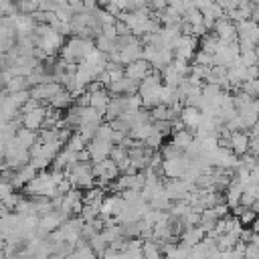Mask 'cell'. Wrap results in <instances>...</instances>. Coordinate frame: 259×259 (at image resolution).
Instances as JSON below:
<instances>
[{
    "label": "cell",
    "instance_id": "1",
    "mask_svg": "<svg viewBox=\"0 0 259 259\" xmlns=\"http://www.w3.org/2000/svg\"><path fill=\"white\" fill-rule=\"evenodd\" d=\"M93 49H95L93 40L81 38V36H69L59 51V59L65 63H71V65H79L87 57V53Z\"/></svg>",
    "mask_w": 259,
    "mask_h": 259
},
{
    "label": "cell",
    "instance_id": "2",
    "mask_svg": "<svg viewBox=\"0 0 259 259\" xmlns=\"http://www.w3.org/2000/svg\"><path fill=\"white\" fill-rule=\"evenodd\" d=\"M63 42H65V38L55 28H51L49 24H36V28H34V45L47 57H59V51H61Z\"/></svg>",
    "mask_w": 259,
    "mask_h": 259
},
{
    "label": "cell",
    "instance_id": "3",
    "mask_svg": "<svg viewBox=\"0 0 259 259\" xmlns=\"http://www.w3.org/2000/svg\"><path fill=\"white\" fill-rule=\"evenodd\" d=\"M160 89H162V77L160 73L152 71L140 85H138V95L142 99V107L144 109H154L160 105Z\"/></svg>",
    "mask_w": 259,
    "mask_h": 259
},
{
    "label": "cell",
    "instance_id": "4",
    "mask_svg": "<svg viewBox=\"0 0 259 259\" xmlns=\"http://www.w3.org/2000/svg\"><path fill=\"white\" fill-rule=\"evenodd\" d=\"M65 176L69 178L71 186L77 188V190H89L95 186V176L91 172V162H79L75 164L71 170L65 172Z\"/></svg>",
    "mask_w": 259,
    "mask_h": 259
},
{
    "label": "cell",
    "instance_id": "5",
    "mask_svg": "<svg viewBox=\"0 0 259 259\" xmlns=\"http://www.w3.org/2000/svg\"><path fill=\"white\" fill-rule=\"evenodd\" d=\"M239 47L237 42H221L217 53L212 55V67H225L229 69L237 59H239Z\"/></svg>",
    "mask_w": 259,
    "mask_h": 259
},
{
    "label": "cell",
    "instance_id": "6",
    "mask_svg": "<svg viewBox=\"0 0 259 259\" xmlns=\"http://www.w3.org/2000/svg\"><path fill=\"white\" fill-rule=\"evenodd\" d=\"M190 158L186 156V154H182V156H178V158H172V160H164L162 162V174H164V178H168V180H178V178H182L184 176V172L190 168Z\"/></svg>",
    "mask_w": 259,
    "mask_h": 259
},
{
    "label": "cell",
    "instance_id": "7",
    "mask_svg": "<svg viewBox=\"0 0 259 259\" xmlns=\"http://www.w3.org/2000/svg\"><path fill=\"white\" fill-rule=\"evenodd\" d=\"M196 51H198V38H194V36H180L174 42V49H172L174 59H180V61H186V63H190L194 59Z\"/></svg>",
    "mask_w": 259,
    "mask_h": 259
},
{
    "label": "cell",
    "instance_id": "8",
    "mask_svg": "<svg viewBox=\"0 0 259 259\" xmlns=\"http://www.w3.org/2000/svg\"><path fill=\"white\" fill-rule=\"evenodd\" d=\"M125 210V200L119 194H107L101 202L99 217L101 219H117Z\"/></svg>",
    "mask_w": 259,
    "mask_h": 259
},
{
    "label": "cell",
    "instance_id": "9",
    "mask_svg": "<svg viewBox=\"0 0 259 259\" xmlns=\"http://www.w3.org/2000/svg\"><path fill=\"white\" fill-rule=\"evenodd\" d=\"M47 117V107H36L30 111H20V127H26L30 132H40Z\"/></svg>",
    "mask_w": 259,
    "mask_h": 259
},
{
    "label": "cell",
    "instance_id": "10",
    "mask_svg": "<svg viewBox=\"0 0 259 259\" xmlns=\"http://www.w3.org/2000/svg\"><path fill=\"white\" fill-rule=\"evenodd\" d=\"M212 34H214L221 42H237V26H235V22H231L227 16H223L221 20L214 22Z\"/></svg>",
    "mask_w": 259,
    "mask_h": 259
},
{
    "label": "cell",
    "instance_id": "11",
    "mask_svg": "<svg viewBox=\"0 0 259 259\" xmlns=\"http://www.w3.org/2000/svg\"><path fill=\"white\" fill-rule=\"evenodd\" d=\"M63 87L59 85V83H47V85H36V87H30L28 91H30V99H34V101H38L42 107H47L49 105V101L61 91Z\"/></svg>",
    "mask_w": 259,
    "mask_h": 259
},
{
    "label": "cell",
    "instance_id": "12",
    "mask_svg": "<svg viewBox=\"0 0 259 259\" xmlns=\"http://www.w3.org/2000/svg\"><path fill=\"white\" fill-rule=\"evenodd\" d=\"M87 154H89V160H91V164H95V162H103V160H107L109 158V154H111V150H113V144H109V142H101V140H91L89 144H87Z\"/></svg>",
    "mask_w": 259,
    "mask_h": 259
},
{
    "label": "cell",
    "instance_id": "13",
    "mask_svg": "<svg viewBox=\"0 0 259 259\" xmlns=\"http://www.w3.org/2000/svg\"><path fill=\"white\" fill-rule=\"evenodd\" d=\"M123 73H125L127 79H132V81H136V83H142V81L152 73V65H150L148 61L140 59V61H136V63H132V65H127V67H123Z\"/></svg>",
    "mask_w": 259,
    "mask_h": 259
},
{
    "label": "cell",
    "instance_id": "14",
    "mask_svg": "<svg viewBox=\"0 0 259 259\" xmlns=\"http://www.w3.org/2000/svg\"><path fill=\"white\" fill-rule=\"evenodd\" d=\"M200 117H202V113L196 109V107H182L180 109V113H178V121H180V125L184 127V130H188V132H196V127H198V123H200Z\"/></svg>",
    "mask_w": 259,
    "mask_h": 259
},
{
    "label": "cell",
    "instance_id": "15",
    "mask_svg": "<svg viewBox=\"0 0 259 259\" xmlns=\"http://www.w3.org/2000/svg\"><path fill=\"white\" fill-rule=\"evenodd\" d=\"M142 51H144V45H142L140 38H136L132 45H127L125 49L119 51V65H121V67H127V65H132V63L140 61V59H142Z\"/></svg>",
    "mask_w": 259,
    "mask_h": 259
},
{
    "label": "cell",
    "instance_id": "16",
    "mask_svg": "<svg viewBox=\"0 0 259 259\" xmlns=\"http://www.w3.org/2000/svg\"><path fill=\"white\" fill-rule=\"evenodd\" d=\"M229 140H231V152L237 158H241V156H245L249 152V140L251 138H249L247 132H231Z\"/></svg>",
    "mask_w": 259,
    "mask_h": 259
},
{
    "label": "cell",
    "instance_id": "17",
    "mask_svg": "<svg viewBox=\"0 0 259 259\" xmlns=\"http://www.w3.org/2000/svg\"><path fill=\"white\" fill-rule=\"evenodd\" d=\"M225 194V204L235 210L237 206H241V194H243V184H239L235 178H231V184L227 186V190L223 192Z\"/></svg>",
    "mask_w": 259,
    "mask_h": 259
},
{
    "label": "cell",
    "instance_id": "18",
    "mask_svg": "<svg viewBox=\"0 0 259 259\" xmlns=\"http://www.w3.org/2000/svg\"><path fill=\"white\" fill-rule=\"evenodd\" d=\"M170 142H172V144H174L178 150L186 152V150L190 148V144L194 142V134L182 127V130H176V132H172V136H170Z\"/></svg>",
    "mask_w": 259,
    "mask_h": 259
},
{
    "label": "cell",
    "instance_id": "19",
    "mask_svg": "<svg viewBox=\"0 0 259 259\" xmlns=\"http://www.w3.org/2000/svg\"><path fill=\"white\" fill-rule=\"evenodd\" d=\"M204 239V233L198 229V227H188V229H184V233L180 235V245H184V247H188V249H192V247H196L200 241Z\"/></svg>",
    "mask_w": 259,
    "mask_h": 259
},
{
    "label": "cell",
    "instance_id": "20",
    "mask_svg": "<svg viewBox=\"0 0 259 259\" xmlns=\"http://www.w3.org/2000/svg\"><path fill=\"white\" fill-rule=\"evenodd\" d=\"M105 196H107V194H105V190H101V188L93 186V188H89V190H85V192H83V204L93 206V208H101V202H103V198H105Z\"/></svg>",
    "mask_w": 259,
    "mask_h": 259
},
{
    "label": "cell",
    "instance_id": "21",
    "mask_svg": "<svg viewBox=\"0 0 259 259\" xmlns=\"http://www.w3.org/2000/svg\"><path fill=\"white\" fill-rule=\"evenodd\" d=\"M14 138H16L26 150H30V148L38 142V132H30V130H26V127H18Z\"/></svg>",
    "mask_w": 259,
    "mask_h": 259
},
{
    "label": "cell",
    "instance_id": "22",
    "mask_svg": "<svg viewBox=\"0 0 259 259\" xmlns=\"http://www.w3.org/2000/svg\"><path fill=\"white\" fill-rule=\"evenodd\" d=\"M142 255L144 259H164L162 249L156 241H142Z\"/></svg>",
    "mask_w": 259,
    "mask_h": 259
},
{
    "label": "cell",
    "instance_id": "23",
    "mask_svg": "<svg viewBox=\"0 0 259 259\" xmlns=\"http://www.w3.org/2000/svg\"><path fill=\"white\" fill-rule=\"evenodd\" d=\"M237 243H239V237L237 235H231V233H225V235H219L217 237V249L221 253L223 251H233Z\"/></svg>",
    "mask_w": 259,
    "mask_h": 259
},
{
    "label": "cell",
    "instance_id": "24",
    "mask_svg": "<svg viewBox=\"0 0 259 259\" xmlns=\"http://www.w3.org/2000/svg\"><path fill=\"white\" fill-rule=\"evenodd\" d=\"M28 81L26 77H12L6 85H4V91L6 93H18V91H28Z\"/></svg>",
    "mask_w": 259,
    "mask_h": 259
},
{
    "label": "cell",
    "instance_id": "25",
    "mask_svg": "<svg viewBox=\"0 0 259 259\" xmlns=\"http://www.w3.org/2000/svg\"><path fill=\"white\" fill-rule=\"evenodd\" d=\"M87 144H89V142H85L77 132H73V134H71V138L67 140L65 148H67V150H71V152H75V154H79V152H83V150L87 148Z\"/></svg>",
    "mask_w": 259,
    "mask_h": 259
},
{
    "label": "cell",
    "instance_id": "26",
    "mask_svg": "<svg viewBox=\"0 0 259 259\" xmlns=\"http://www.w3.org/2000/svg\"><path fill=\"white\" fill-rule=\"evenodd\" d=\"M182 20H184V22H186L190 28L200 26V24H202V12H200V10H196V6H192V8H188V10L184 12Z\"/></svg>",
    "mask_w": 259,
    "mask_h": 259
},
{
    "label": "cell",
    "instance_id": "27",
    "mask_svg": "<svg viewBox=\"0 0 259 259\" xmlns=\"http://www.w3.org/2000/svg\"><path fill=\"white\" fill-rule=\"evenodd\" d=\"M87 245H89V249H91V251L97 255V259H99V257L105 253V249H107V243L103 241V237H101L99 233H97L95 237H91V239L87 241Z\"/></svg>",
    "mask_w": 259,
    "mask_h": 259
},
{
    "label": "cell",
    "instance_id": "28",
    "mask_svg": "<svg viewBox=\"0 0 259 259\" xmlns=\"http://www.w3.org/2000/svg\"><path fill=\"white\" fill-rule=\"evenodd\" d=\"M190 65L210 69V67H212V55H208V53H204V51H196V55H194V59L190 61Z\"/></svg>",
    "mask_w": 259,
    "mask_h": 259
},
{
    "label": "cell",
    "instance_id": "29",
    "mask_svg": "<svg viewBox=\"0 0 259 259\" xmlns=\"http://www.w3.org/2000/svg\"><path fill=\"white\" fill-rule=\"evenodd\" d=\"M8 99H10V103L20 111L22 107H24V103L30 99V91H18V93H8Z\"/></svg>",
    "mask_w": 259,
    "mask_h": 259
},
{
    "label": "cell",
    "instance_id": "30",
    "mask_svg": "<svg viewBox=\"0 0 259 259\" xmlns=\"http://www.w3.org/2000/svg\"><path fill=\"white\" fill-rule=\"evenodd\" d=\"M184 152L182 150H178L172 142H166L162 148H160V156H162V160H172V158H178V156H182Z\"/></svg>",
    "mask_w": 259,
    "mask_h": 259
},
{
    "label": "cell",
    "instance_id": "31",
    "mask_svg": "<svg viewBox=\"0 0 259 259\" xmlns=\"http://www.w3.org/2000/svg\"><path fill=\"white\" fill-rule=\"evenodd\" d=\"M144 146H146L148 150H152V152H160V148L164 146V138H162L158 132H154V134L144 142Z\"/></svg>",
    "mask_w": 259,
    "mask_h": 259
},
{
    "label": "cell",
    "instance_id": "32",
    "mask_svg": "<svg viewBox=\"0 0 259 259\" xmlns=\"http://www.w3.org/2000/svg\"><path fill=\"white\" fill-rule=\"evenodd\" d=\"M239 89L245 91L247 95H251L253 99H257V97H259V79H255V81H245Z\"/></svg>",
    "mask_w": 259,
    "mask_h": 259
},
{
    "label": "cell",
    "instance_id": "33",
    "mask_svg": "<svg viewBox=\"0 0 259 259\" xmlns=\"http://www.w3.org/2000/svg\"><path fill=\"white\" fill-rule=\"evenodd\" d=\"M115 32H117V36H130V34H132L130 26H127L125 22H121V20L115 22Z\"/></svg>",
    "mask_w": 259,
    "mask_h": 259
},
{
    "label": "cell",
    "instance_id": "34",
    "mask_svg": "<svg viewBox=\"0 0 259 259\" xmlns=\"http://www.w3.org/2000/svg\"><path fill=\"white\" fill-rule=\"evenodd\" d=\"M251 239H253V231H251L249 227H243V231H241V235H239V243L249 245V243H251Z\"/></svg>",
    "mask_w": 259,
    "mask_h": 259
},
{
    "label": "cell",
    "instance_id": "35",
    "mask_svg": "<svg viewBox=\"0 0 259 259\" xmlns=\"http://www.w3.org/2000/svg\"><path fill=\"white\" fill-rule=\"evenodd\" d=\"M249 154L259 158V138H251L249 140Z\"/></svg>",
    "mask_w": 259,
    "mask_h": 259
},
{
    "label": "cell",
    "instance_id": "36",
    "mask_svg": "<svg viewBox=\"0 0 259 259\" xmlns=\"http://www.w3.org/2000/svg\"><path fill=\"white\" fill-rule=\"evenodd\" d=\"M217 259H243V257L239 253H235V251H223V253H219Z\"/></svg>",
    "mask_w": 259,
    "mask_h": 259
},
{
    "label": "cell",
    "instance_id": "37",
    "mask_svg": "<svg viewBox=\"0 0 259 259\" xmlns=\"http://www.w3.org/2000/svg\"><path fill=\"white\" fill-rule=\"evenodd\" d=\"M251 20L259 26V2H253V8H251Z\"/></svg>",
    "mask_w": 259,
    "mask_h": 259
},
{
    "label": "cell",
    "instance_id": "38",
    "mask_svg": "<svg viewBox=\"0 0 259 259\" xmlns=\"http://www.w3.org/2000/svg\"><path fill=\"white\" fill-rule=\"evenodd\" d=\"M249 229H251V231H253V233H259V214H257V217H255V221H253V225H251V227H249Z\"/></svg>",
    "mask_w": 259,
    "mask_h": 259
},
{
    "label": "cell",
    "instance_id": "39",
    "mask_svg": "<svg viewBox=\"0 0 259 259\" xmlns=\"http://www.w3.org/2000/svg\"><path fill=\"white\" fill-rule=\"evenodd\" d=\"M0 249H4V239L0 237Z\"/></svg>",
    "mask_w": 259,
    "mask_h": 259
}]
</instances>
